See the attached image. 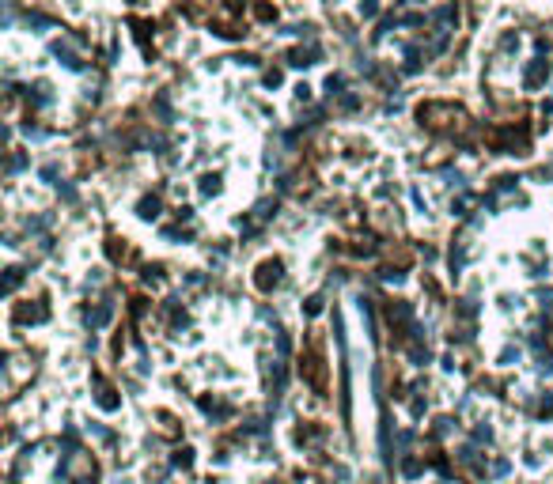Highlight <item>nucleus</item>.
Here are the masks:
<instances>
[]
</instances>
